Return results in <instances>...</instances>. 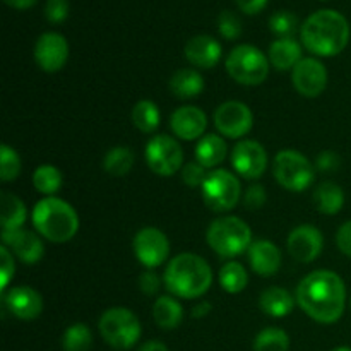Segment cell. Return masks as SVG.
Here are the masks:
<instances>
[{
	"label": "cell",
	"instance_id": "obj_31",
	"mask_svg": "<svg viewBox=\"0 0 351 351\" xmlns=\"http://www.w3.org/2000/svg\"><path fill=\"white\" fill-rule=\"evenodd\" d=\"M247 283H249V274L245 267L237 261H230L219 271V285L226 293H240L245 290Z\"/></svg>",
	"mask_w": 351,
	"mask_h": 351
},
{
	"label": "cell",
	"instance_id": "obj_36",
	"mask_svg": "<svg viewBox=\"0 0 351 351\" xmlns=\"http://www.w3.org/2000/svg\"><path fill=\"white\" fill-rule=\"evenodd\" d=\"M297 26H298L297 16L288 12V10H280V12L273 14L269 19V29L280 38L293 36L295 31H297Z\"/></svg>",
	"mask_w": 351,
	"mask_h": 351
},
{
	"label": "cell",
	"instance_id": "obj_18",
	"mask_svg": "<svg viewBox=\"0 0 351 351\" xmlns=\"http://www.w3.org/2000/svg\"><path fill=\"white\" fill-rule=\"evenodd\" d=\"M3 305L14 317L21 321H33L43 312V298L31 287H16L2 293Z\"/></svg>",
	"mask_w": 351,
	"mask_h": 351
},
{
	"label": "cell",
	"instance_id": "obj_29",
	"mask_svg": "<svg viewBox=\"0 0 351 351\" xmlns=\"http://www.w3.org/2000/svg\"><path fill=\"white\" fill-rule=\"evenodd\" d=\"M134 153L130 147L127 146H117L112 147L108 153L105 154L103 160V168L112 177H123L129 173L134 167Z\"/></svg>",
	"mask_w": 351,
	"mask_h": 351
},
{
	"label": "cell",
	"instance_id": "obj_17",
	"mask_svg": "<svg viewBox=\"0 0 351 351\" xmlns=\"http://www.w3.org/2000/svg\"><path fill=\"white\" fill-rule=\"evenodd\" d=\"M2 242L24 264L40 263L45 254V245L38 233L29 230H2Z\"/></svg>",
	"mask_w": 351,
	"mask_h": 351
},
{
	"label": "cell",
	"instance_id": "obj_15",
	"mask_svg": "<svg viewBox=\"0 0 351 351\" xmlns=\"http://www.w3.org/2000/svg\"><path fill=\"white\" fill-rule=\"evenodd\" d=\"M288 252L298 263H312L317 259L324 247V237L321 230L312 225H300L291 230L287 240Z\"/></svg>",
	"mask_w": 351,
	"mask_h": 351
},
{
	"label": "cell",
	"instance_id": "obj_39",
	"mask_svg": "<svg viewBox=\"0 0 351 351\" xmlns=\"http://www.w3.org/2000/svg\"><path fill=\"white\" fill-rule=\"evenodd\" d=\"M266 201L267 194L266 189H264L263 185H250L245 191V194H243V204H245V208L250 209V211H257V209L264 208Z\"/></svg>",
	"mask_w": 351,
	"mask_h": 351
},
{
	"label": "cell",
	"instance_id": "obj_22",
	"mask_svg": "<svg viewBox=\"0 0 351 351\" xmlns=\"http://www.w3.org/2000/svg\"><path fill=\"white\" fill-rule=\"evenodd\" d=\"M269 64L278 71H293L302 60V47L293 38H280L269 47Z\"/></svg>",
	"mask_w": 351,
	"mask_h": 351
},
{
	"label": "cell",
	"instance_id": "obj_25",
	"mask_svg": "<svg viewBox=\"0 0 351 351\" xmlns=\"http://www.w3.org/2000/svg\"><path fill=\"white\" fill-rule=\"evenodd\" d=\"M226 143L216 134H208L195 146V161L204 168H215L226 158Z\"/></svg>",
	"mask_w": 351,
	"mask_h": 351
},
{
	"label": "cell",
	"instance_id": "obj_42",
	"mask_svg": "<svg viewBox=\"0 0 351 351\" xmlns=\"http://www.w3.org/2000/svg\"><path fill=\"white\" fill-rule=\"evenodd\" d=\"M139 288L144 295L151 297V295H156L161 288V280L153 269L144 271L139 276Z\"/></svg>",
	"mask_w": 351,
	"mask_h": 351
},
{
	"label": "cell",
	"instance_id": "obj_30",
	"mask_svg": "<svg viewBox=\"0 0 351 351\" xmlns=\"http://www.w3.org/2000/svg\"><path fill=\"white\" fill-rule=\"evenodd\" d=\"M161 120L160 108L156 106V103L149 101V99H141L139 103H136L132 110V122L141 132L151 134L158 129Z\"/></svg>",
	"mask_w": 351,
	"mask_h": 351
},
{
	"label": "cell",
	"instance_id": "obj_40",
	"mask_svg": "<svg viewBox=\"0 0 351 351\" xmlns=\"http://www.w3.org/2000/svg\"><path fill=\"white\" fill-rule=\"evenodd\" d=\"M45 16L50 23H64L69 16L67 0H48L45 7Z\"/></svg>",
	"mask_w": 351,
	"mask_h": 351
},
{
	"label": "cell",
	"instance_id": "obj_16",
	"mask_svg": "<svg viewBox=\"0 0 351 351\" xmlns=\"http://www.w3.org/2000/svg\"><path fill=\"white\" fill-rule=\"evenodd\" d=\"M69 58V43L62 34L45 33L34 47V60L45 72H58Z\"/></svg>",
	"mask_w": 351,
	"mask_h": 351
},
{
	"label": "cell",
	"instance_id": "obj_5",
	"mask_svg": "<svg viewBox=\"0 0 351 351\" xmlns=\"http://www.w3.org/2000/svg\"><path fill=\"white\" fill-rule=\"evenodd\" d=\"M206 240L219 257L232 259L249 250L252 245V232L243 219L237 216H225L209 225Z\"/></svg>",
	"mask_w": 351,
	"mask_h": 351
},
{
	"label": "cell",
	"instance_id": "obj_28",
	"mask_svg": "<svg viewBox=\"0 0 351 351\" xmlns=\"http://www.w3.org/2000/svg\"><path fill=\"white\" fill-rule=\"evenodd\" d=\"M153 317L161 329L170 331L180 326L184 319V308L173 297H160L153 305Z\"/></svg>",
	"mask_w": 351,
	"mask_h": 351
},
{
	"label": "cell",
	"instance_id": "obj_13",
	"mask_svg": "<svg viewBox=\"0 0 351 351\" xmlns=\"http://www.w3.org/2000/svg\"><path fill=\"white\" fill-rule=\"evenodd\" d=\"M295 89L305 98H317L328 86V71L324 64L314 57L302 58L291 72Z\"/></svg>",
	"mask_w": 351,
	"mask_h": 351
},
{
	"label": "cell",
	"instance_id": "obj_45",
	"mask_svg": "<svg viewBox=\"0 0 351 351\" xmlns=\"http://www.w3.org/2000/svg\"><path fill=\"white\" fill-rule=\"evenodd\" d=\"M237 3H239L242 12L249 14V16H254V14L261 12V10L266 7L267 0H237Z\"/></svg>",
	"mask_w": 351,
	"mask_h": 351
},
{
	"label": "cell",
	"instance_id": "obj_44",
	"mask_svg": "<svg viewBox=\"0 0 351 351\" xmlns=\"http://www.w3.org/2000/svg\"><path fill=\"white\" fill-rule=\"evenodd\" d=\"M336 243H338V249L341 250L345 256L351 257V219L350 221H346L345 225L338 230Z\"/></svg>",
	"mask_w": 351,
	"mask_h": 351
},
{
	"label": "cell",
	"instance_id": "obj_7",
	"mask_svg": "<svg viewBox=\"0 0 351 351\" xmlns=\"http://www.w3.org/2000/svg\"><path fill=\"white\" fill-rule=\"evenodd\" d=\"M99 335L115 350H130L141 338V322L132 311L113 307L99 317Z\"/></svg>",
	"mask_w": 351,
	"mask_h": 351
},
{
	"label": "cell",
	"instance_id": "obj_38",
	"mask_svg": "<svg viewBox=\"0 0 351 351\" xmlns=\"http://www.w3.org/2000/svg\"><path fill=\"white\" fill-rule=\"evenodd\" d=\"M208 168L202 167L197 161H191V163L182 167V180L189 185V187H202L204 180L208 178L206 173Z\"/></svg>",
	"mask_w": 351,
	"mask_h": 351
},
{
	"label": "cell",
	"instance_id": "obj_1",
	"mask_svg": "<svg viewBox=\"0 0 351 351\" xmlns=\"http://www.w3.org/2000/svg\"><path fill=\"white\" fill-rule=\"evenodd\" d=\"M297 302L302 311L315 322L332 324L339 321L345 312V283L335 271H314L298 283Z\"/></svg>",
	"mask_w": 351,
	"mask_h": 351
},
{
	"label": "cell",
	"instance_id": "obj_21",
	"mask_svg": "<svg viewBox=\"0 0 351 351\" xmlns=\"http://www.w3.org/2000/svg\"><path fill=\"white\" fill-rule=\"evenodd\" d=\"M185 57L199 69H213L221 58V45L213 36L199 34L185 45Z\"/></svg>",
	"mask_w": 351,
	"mask_h": 351
},
{
	"label": "cell",
	"instance_id": "obj_41",
	"mask_svg": "<svg viewBox=\"0 0 351 351\" xmlns=\"http://www.w3.org/2000/svg\"><path fill=\"white\" fill-rule=\"evenodd\" d=\"M0 257H2V285H0V290H2V293H5L7 287H9L10 280L14 278V271H16V264H14V259H12V252H10L9 249H7L5 245L0 247Z\"/></svg>",
	"mask_w": 351,
	"mask_h": 351
},
{
	"label": "cell",
	"instance_id": "obj_10",
	"mask_svg": "<svg viewBox=\"0 0 351 351\" xmlns=\"http://www.w3.org/2000/svg\"><path fill=\"white\" fill-rule=\"evenodd\" d=\"M146 163L160 177H171L184 165V151L171 136H154L146 144Z\"/></svg>",
	"mask_w": 351,
	"mask_h": 351
},
{
	"label": "cell",
	"instance_id": "obj_19",
	"mask_svg": "<svg viewBox=\"0 0 351 351\" xmlns=\"http://www.w3.org/2000/svg\"><path fill=\"white\" fill-rule=\"evenodd\" d=\"M170 127L178 139L194 141L204 134L208 127V117L197 106H182L171 115Z\"/></svg>",
	"mask_w": 351,
	"mask_h": 351
},
{
	"label": "cell",
	"instance_id": "obj_6",
	"mask_svg": "<svg viewBox=\"0 0 351 351\" xmlns=\"http://www.w3.org/2000/svg\"><path fill=\"white\" fill-rule=\"evenodd\" d=\"M226 72L242 86H259L269 74V58L252 45H239L225 62Z\"/></svg>",
	"mask_w": 351,
	"mask_h": 351
},
{
	"label": "cell",
	"instance_id": "obj_35",
	"mask_svg": "<svg viewBox=\"0 0 351 351\" xmlns=\"http://www.w3.org/2000/svg\"><path fill=\"white\" fill-rule=\"evenodd\" d=\"M21 173V158L7 144L0 146V180L12 182Z\"/></svg>",
	"mask_w": 351,
	"mask_h": 351
},
{
	"label": "cell",
	"instance_id": "obj_14",
	"mask_svg": "<svg viewBox=\"0 0 351 351\" xmlns=\"http://www.w3.org/2000/svg\"><path fill=\"white\" fill-rule=\"evenodd\" d=\"M233 170L247 180H256L266 171L267 153L257 141H240L232 151Z\"/></svg>",
	"mask_w": 351,
	"mask_h": 351
},
{
	"label": "cell",
	"instance_id": "obj_48",
	"mask_svg": "<svg viewBox=\"0 0 351 351\" xmlns=\"http://www.w3.org/2000/svg\"><path fill=\"white\" fill-rule=\"evenodd\" d=\"M137 351H168V348L161 341H147Z\"/></svg>",
	"mask_w": 351,
	"mask_h": 351
},
{
	"label": "cell",
	"instance_id": "obj_9",
	"mask_svg": "<svg viewBox=\"0 0 351 351\" xmlns=\"http://www.w3.org/2000/svg\"><path fill=\"white\" fill-rule=\"evenodd\" d=\"M274 178L283 189L290 192L307 191L314 182V167L302 153L283 149L274 158Z\"/></svg>",
	"mask_w": 351,
	"mask_h": 351
},
{
	"label": "cell",
	"instance_id": "obj_37",
	"mask_svg": "<svg viewBox=\"0 0 351 351\" xmlns=\"http://www.w3.org/2000/svg\"><path fill=\"white\" fill-rule=\"evenodd\" d=\"M218 29L225 40H237L242 34V23L235 14L225 10L218 17Z\"/></svg>",
	"mask_w": 351,
	"mask_h": 351
},
{
	"label": "cell",
	"instance_id": "obj_27",
	"mask_svg": "<svg viewBox=\"0 0 351 351\" xmlns=\"http://www.w3.org/2000/svg\"><path fill=\"white\" fill-rule=\"evenodd\" d=\"M314 204L322 215H338L345 206V192L335 182H322L314 192Z\"/></svg>",
	"mask_w": 351,
	"mask_h": 351
},
{
	"label": "cell",
	"instance_id": "obj_49",
	"mask_svg": "<svg viewBox=\"0 0 351 351\" xmlns=\"http://www.w3.org/2000/svg\"><path fill=\"white\" fill-rule=\"evenodd\" d=\"M332 351H351L350 346H338V348H335Z\"/></svg>",
	"mask_w": 351,
	"mask_h": 351
},
{
	"label": "cell",
	"instance_id": "obj_3",
	"mask_svg": "<svg viewBox=\"0 0 351 351\" xmlns=\"http://www.w3.org/2000/svg\"><path fill=\"white\" fill-rule=\"evenodd\" d=\"M165 287L178 298H199L211 288L213 271L197 254L175 256L165 269Z\"/></svg>",
	"mask_w": 351,
	"mask_h": 351
},
{
	"label": "cell",
	"instance_id": "obj_32",
	"mask_svg": "<svg viewBox=\"0 0 351 351\" xmlns=\"http://www.w3.org/2000/svg\"><path fill=\"white\" fill-rule=\"evenodd\" d=\"M64 178L58 168L51 167V165H41L34 170L33 173V185L40 194L47 195V197H53L58 191H60Z\"/></svg>",
	"mask_w": 351,
	"mask_h": 351
},
{
	"label": "cell",
	"instance_id": "obj_4",
	"mask_svg": "<svg viewBox=\"0 0 351 351\" xmlns=\"http://www.w3.org/2000/svg\"><path fill=\"white\" fill-rule=\"evenodd\" d=\"M33 226L41 237L55 243H65L75 237L79 218L69 202L58 197H45L33 208Z\"/></svg>",
	"mask_w": 351,
	"mask_h": 351
},
{
	"label": "cell",
	"instance_id": "obj_8",
	"mask_svg": "<svg viewBox=\"0 0 351 351\" xmlns=\"http://www.w3.org/2000/svg\"><path fill=\"white\" fill-rule=\"evenodd\" d=\"M204 204L215 213L232 211L240 201L242 195V185L235 173L228 170L211 171L201 187Z\"/></svg>",
	"mask_w": 351,
	"mask_h": 351
},
{
	"label": "cell",
	"instance_id": "obj_11",
	"mask_svg": "<svg viewBox=\"0 0 351 351\" xmlns=\"http://www.w3.org/2000/svg\"><path fill=\"white\" fill-rule=\"evenodd\" d=\"M134 254L147 269L160 267L161 264L167 263L170 256V242L168 237L161 230L154 226H146L139 230L134 237Z\"/></svg>",
	"mask_w": 351,
	"mask_h": 351
},
{
	"label": "cell",
	"instance_id": "obj_34",
	"mask_svg": "<svg viewBox=\"0 0 351 351\" xmlns=\"http://www.w3.org/2000/svg\"><path fill=\"white\" fill-rule=\"evenodd\" d=\"M93 345L91 329L86 324H74L65 329L64 338H62V346L64 351H89Z\"/></svg>",
	"mask_w": 351,
	"mask_h": 351
},
{
	"label": "cell",
	"instance_id": "obj_23",
	"mask_svg": "<svg viewBox=\"0 0 351 351\" xmlns=\"http://www.w3.org/2000/svg\"><path fill=\"white\" fill-rule=\"evenodd\" d=\"M259 307L269 317H287L295 307V300L290 291L280 287H271L264 290L259 297Z\"/></svg>",
	"mask_w": 351,
	"mask_h": 351
},
{
	"label": "cell",
	"instance_id": "obj_20",
	"mask_svg": "<svg viewBox=\"0 0 351 351\" xmlns=\"http://www.w3.org/2000/svg\"><path fill=\"white\" fill-rule=\"evenodd\" d=\"M249 263L256 274L271 278L280 271L281 252L271 240H256L249 247Z\"/></svg>",
	"mask_w": 351,
	"mask_h": 351
},
{
	"label": "cell",
	"instance_id": "obj_46",
	"mask_svg": "<svg viewBox=\"0 0 351 351\" xmlns=\"http://www.w3.org/2000/svg\"><path fill=\"white\" fill-rule=\"evenodd\" d=\"M211 311H213V305L209 304V302H201V304H197L194 307L192 315H194L195 319H202V317H206V315H208Z\"/></svg>",
	"mask_w": 351,
	"mask_h": 351
},
{
	"label": "cell",
	"instance_id": "obj_24",
	"mask_svg": "<svg viewBox=\"0 0 351 351\" xmlns=\"http://www.w3.org/2000/svg\"><path fill=\"white\" fill-rule=\"evenodd\" d=\"M170 91L180 99L197 98L204 91V79L194 69H180L171 75Z\"/></svg>",
	"mask_w": 351,
	"mask_h": 351
},
{
	"label": "cell",
	"instance_id": "obj_12",
	"mask_svg": "<svg viewBox=\"0 0 351 351\" xmlns=\"http://www.w3.org/2000/svg\"><path fill=\"white\" fill-rule=\"evenodd\" d=\"M215 125L219 134L230 139H240L250 132L254 115L242 101H225L215 112Z\"/></svg>",
	"mask_w": 351,
	"mask_h": 351
},
{
	"label": "cell",
	"instance_id": "obj_47",
	"mask_svg": "<svg viewBox=\"0 0 351 351\" xmlns=\"http://www.w3.org/2000/svg\"><path fill=\"white\" fill-rule=\"evenodd\" d=\"M7 5L14 7V9H29L33 7L38 0H3Z\"/></svg>",
	"mask_w": 351,
	"mask_h": 351
},
{
	"label": "cell",
	"instance_id": "obj_43",
	"mask_svg": "<svg viewBox=\"0 0 351 351\" xmlns=\"http://www.w3.org/2000/svg\"><path fill=\"white\" fill-rule=\"evenodd\" d=\"M315 167L321 171H336L341 167V158L335 153V151H324L317 156Z\"/></svg>",
	"mask_w": 351,
	"mask_h": 351
},
{
	"label": "cell",
	"instance_id": "obj_2",
	"mask_svg": "<svg viewBox=\"0 0 351 351\" xmlns=\"http://www.w3.org/2000/svg\"><path fill=\"white\" fill-rule=\"evenodd\" d=\"M302 43L317 57H336L350 41V24L338 10H317L302 24Z\"/></svg>",
	"mask_w": 351,
	"mask_h": 351
},
{
	"label": "cell",
	"instance_id": "obj_33",
	"mask_svg": "<svg viewBox=\"0 0 351 351\" xmlns=\"http://www.w3.org/2000/svg\"><path fill=\"white\" fill-rule=\"evenodd\" d=\"M290 336L280 328H266L254 339V351H288Z\"/></svg>",
	"mask_w": 351,
	"mask_h": 351
},
{
	"label": "cell",
	"instance_id": "obj_26",
	"mask_svg": "<svg viewBox=\"0 0 351 351\" xmlns=\"http://www.w3.org/2000/svg\"><path fill=\"white\" fill-rule=\"evenodd\" d=\"M26 206L17 195L0 194V225L2 230H19L26 223Z\"/></svg>",
	"mask_w": 351,
	"mask_h": 351
}]
</instances>
